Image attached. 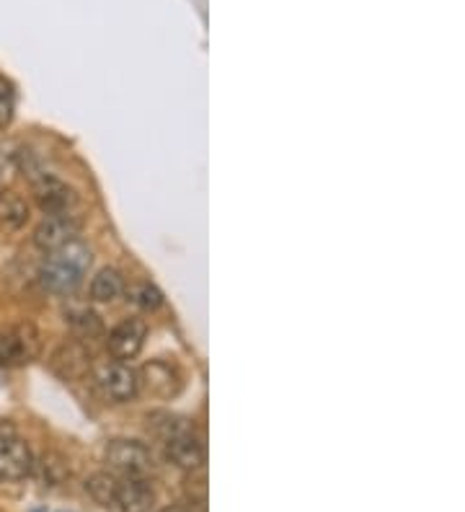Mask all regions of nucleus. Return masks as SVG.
Masks as SVG:
<instances>
[{
	"instance_id": "obj_1",
	"label": "nucleus",
	"mask_w": 465,
	"mask_h": 512,
	"mask_svg": "<svg viewBox=\"0 0 465 512\" xmlns=\"http://www.w3.org/2000/svg\"><path fill=\"white\" fill-rule=\"evenodd\" d=\"M91 262V249L83 244L81 238H75L62 249L47 254L42 269H39V282L47 293L70 295L81 288L83 277L91 269Z\"/></svg>"
},
{
	"instance_id": "obj_16",
	"label": "nucleus",
	"mask_w": 465,
	"mask_h": 512,
	"mask_svg": "<svg viewBox=\"0 0 465 512\" xmlns=\"http://www.w3.org/2000/svg\"><path fill=\"white\" fill-rule=\"evenodd\" d=\"M31 474H37L44 487H60L62 481L68 479V463L60 453H44L42 461H34Z\"/></svg>"
},
{
	"instance_id": "obj_15",
	"label": "nucleus",
	"mask_w": 465,
	"mask_h": 512,
	"mask_svg": "<svg viewBox=\"0 0 465 512\" xmlns=\"http://www.w3.org/2000/svg\"><path fill=\"white\" fill-rule=\"evenodd\" d=\"M124 293V277L119 269L104 267L91 280V298L96 303H114Z\"/></svg>"
},
{
	"instance_id": "obj_11",
	"label": "nucleus",
	"mask_w": 465,
	"mask_h": 512,
	"mask_svg": "<svg viewBox=\"0 0 465 512\" xmlns=\"http://www.w3.org/2000/svg\"><path fill=\"white\" fill-rule=\"evenodd\" d=\"M155 505V489L145 476L119 479L117 510L119 512H150Z\"/></svg>"
},
{
	"instance_id": "obj_18",
	"label": "nucleus",
	"mask_w": 465,
	"mask_h": 512,
	"mask_svg": "<svg viewBox=\"0 0 465 512\" xmlns=\"http://www.w3.org/2000/svg\"><path fill=\"white\" fill-rule=\"evenodd\" d=\"M130 300L143 311H158L163 306V293L150 282H140V285L130 288Z\"/></svg>"
},
{
	"instance_id": "obj_7",
	"label": "nucleus",
	"mask_w": 465,
	"mask_h": 512,
	"mask_svg": "<svg viewBox=\"0 0 465 512\" xmlns=\"http://www.w3.org/2000/svg\"><path fill=\"white\" fill-rule=\"evenodd\" d=\"M81 233V218L75 213H65V215H44L42 223L34 228V246L44 254H52V251L62 249L65 244L75 241Z\"/></svg>"
},
{
	"instance_id": "obj_9",
	"label": "nucleus",
	"mask_w": 465,
	"mask_h": 512,
	"mask_svg": "<svg viewBox=\"0 0 465 512\" xmlns=\"http://www.w3.org/2000/svg\"><path fill=\"white\" fill-rule=\"evenodd\" d=\"M145 339H148V326L140 319H124L109 331L106 347L117 360H132L143 352Z\"/></svg>"
},
{
	"instance_id": "obj_2",
	"label": "nucleus",
	"mask_w": 465,
	"mask_h": 512,
	"mask_svg": "<svg viewBox=\"0 0 465 512\" xmlns=\"http://www.w3.org/2000/svg\"><path fill=\"white\" fill-rule=\"evenodd\" d=\"M39 331L31 324L0 326V368H19L39 355Z\"/></svg>"
},
{
	"instance_id": "obj_5",
	"label": "nucleus",
	"mask_w": 465,
	"mask_h": 512,
	"mask_svg": "<svg viewBox=\"0 0 465 512\" xmlns=\"http://www.w3.org/2000/svg\"><path fill=\"white\" fill-rule=\"evenodd\" d=\"M34 471V453L13 430H0V481H24Z\"/></svg>"
},
{
	"instance_id": "obj_19",
	"label": "nucleus",
	"mask_w": 465,
	"mask_h": 512,
	"mask_svg": "<svg viewBox=\"0 0 465 512\" xmlns=\"http://www.w3.org/2000/svg\"><path fill=\"white\" fill-rule=\"evenodd\" d=\"M19 171V148L13 143H0V189Z\"/></svg>"
},
{
	"instance_id": "obj_4",
	"label": "nucleus",
	"mask_w": 465,
	"mask_h": 512,
	"mask_svg": "<svg viewBox=\"0 0 465 512\" xmlns=\"http://www.w3.org/2000/svg\"><path fill=\"white\" fill-rule=\"evenodd\" d=\"M93 383L101 391V396L114 404H124V401H132L140 391V375L137 370H132L127 363H104L93 370Z\"/></svg>"
},
{
	"instance_id": "obj_13",
	"label": "nucleus",
	"mask_w": 465,
	"mask_h": 512,
	"mask_svg": "<svg viewBox=\"0 0 465 512\" xmlns=\"http://www.w3.org/2000/svg\"><path fill=\"white\" fill-rule=\"evenodd\" d=\"M137 375H140V386L145 383V386H148V391H153V394H158V396H174L181 386L174 365L161 363V360H155V363L145 365L143 373H137Z\"/></svg>"
},
{
	"instance_id": "obj_6",
	"label": "nucleus",
	"mask_w": 465,
	"mask_h": 512,
	"mask_svg": "<svg viewBox=\"0 0 465 512\" xmlns=\"http://www.w3.org/2000/svg\"><path fill=\"white\" fill-rule=\"evenodd\" d=\"M31 187H34V200H37L39 210L44 215H65L73 213L78 207V194L73 187L57 179L52 174H39L31 179Z\"/></svg>"
},
{
	"instance_id": "obj_14",
	"label": "nucleus",
	"mask_w": 465,
	"mask_h": 512,
	"mask_svg": "<svg viewBox=\"0 0 465 512\" xmlns=\"http://www.w3.org/2000/svg\"><path fill=\"white\" fill-rule=\"evenodd\" d=\"M117 489L119 476L114 474H93L86 479V494L104 510H117Z\"/></svg>"
},
{
	"instance_id": "obj_20",
	"label": "nucleus",
	"mask_w": 465,
	"mask_h": 512,
	"mask_svg": "<svg viewBox=\"0 0 465 512\" xmlns=\"http://www.w3.org/2000/svg\"><path fill=\"white\" fill-rule=\"evenodd\" d=\"M158 512H186L184 507H166V510H158Z\"/></svg>"
},
{
	"instance_id": "obj_12",
	"label": "nucleus",
	"mask_w": 465,
	"mask_h": 512,
	"mask_svg": "<svg viewBox=\"0 0 465 512\" xmlns=\"http://www.w3.org/2000/svg\"><path fill=\"white\" fill-rule=\"evenodd\" d=\"M31 218L29 202L13 189H0V231H21Z\"/></svg>"
},
{
	"instance_id": "obj_10",
	"label": "nucleus",
	"mask_w": 465,
	"mask_h": 512,
	"mask_svg": "<svg viewBox=\"0 0 465 512\" xmlns=\"http://www.w3.org/2000/svg\"><path fill=\"white\" fill-rule=\"evenodd\" d=\"M50 365L62 381H81L91 370V355L81 342H65L55 350Z\"/></svg>"
},
{
	"instance_id": "obj_17",
	"label": "nucleus",
	"mask_w": 465,
	"mask_h": 512,
	"mask_svg": "<svg viewBox=\"0 0 465 512\" xmlns=\"http://www.w3.org/2000/svg\"><path fill=\"white\" fill-rule=\"evenodd\" d=\"M65 321H68L70 329H73L81 339L101 337V331H104L101 316L96 311H91V308H70V311L65 313Z\"/></svg>"
},
{
	"instance_id": "obj_3",
	"label": "nucleus",
	"mask_w": 465,
	"mask_h": 512,
	"mask_svg": "<svg viewBox=\"0 0 465 512\" xmlns=\"http://www.w3.org/2000/svg\"><path fill=\"white\" fill-rule=\"evenodd\" d=\"M104 461L114 476L127 479V476H148L153 469V456L143 443L137 440H112L106 445Z\"/></svg>"
},
{
	"instance_id": "obj_8",
	"label": "nucleus",
	"mask_w": 465,
	"mask_h": 512,
	"mask_svg": "<svg viewBox=\"0 0 465 512\" xmlns=\"http://www.w3.org/2000/svg\"><path fill=\"white\" fill-rule=\"evenodd\" d=\"M163 450L168 461L181 471H199L205 463V445L197 438L194 427H186L174 438L163 440Z\"/></svg>"
}]
</instances>
